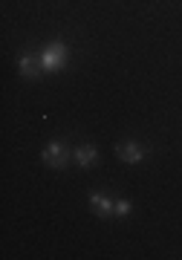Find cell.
I'll return each instance as SVG.
<instances>
[{"label": "cell", "mask_w": 182, "mask_h": 260, "mask_svg": "<svg viewBox=\"0 0 182 260\" xmlns=\"http://www.w3.org/2000/svg\"><path fill=\"white\" fill-rule=\"evenodd\" d=\"M67 58H70V49H67V44H61V41H52V44H49V47L41 52L44 73H58V70H64Z\"/></svg>", "instance_id": "1"}, {"label": "cell", "mask_w": 182, "mask_h": 260, "mask_svg": "<svg viewBox=\"0 0 182 260\" xmlns=\"http://www.w3.org/2000/svg\"><path fill=\"white\" fill-rule=\"evenodd\" d=\"M41 162H46V165L55 168V171H61V168H67V162H70V150H67V145H61V142H49L44 148V153H41Z\"/></svg>", "instance_id": "2"}, {"label": "cell", "mask_w": 182, "mask_h": 260, "mask_svg": "<svg viewBox=\"0 0 182 260\" xmlns=\"http://www.w3.org/2000/svg\"><path fill=\"white\" fill-rule=\"evenodd\" d=\"M18 73L23 75V78H38V75L44 73V61H41V55H32V52L20 55V61H18Z\"/></svg>", "instance_id": "3"}, {"label": "cell", "mask_w": 182, "mask_h": 260, "mask_svg": "<svg viewBox=\"0 0 182 260\" xmlns=\"http://www.w3.org/2000/svg\"><path fill=\"white\" fill-rule=\"evenodd\" d=\"M118 156H122V162H128V165H139V162L145 159V148L133 139L122 142V145H118Z\"/></svg>", "instance_id": "4"}, {"label": "cell", "mask_w": 182, "mask_h": 260, "mask_svg": "<svg viewBox=\"0 0 182 260\" xmlns=\"http://www.w3.org/2000/svg\"><path fill=\"white\" fill-rule=\"evenodd\" d=\"M113 205H116V200H110L107 194H90V208L99 217H113Z\"/></svg>", "instance_id": "5"}, {"label": "cell", "mask_w": 182, "mask_h": 260, "mask_svg": "<svg viewBox=\"0 0 182 260\" xmlns=\"http://www.w3.org/2000/svg\"><path fill=\"white\" fill-rule=\"evenodd\" d=\"M75 162L81 168H93L99 162V150L93 148V145H81V148H75Z\"/></svg>", "instance_id": "6"}, {"label": "cell", "mask_w": 182, "mask_h": 260, "mask_svg": "<svg viewBox=\"0 0 182 260\" xmlns=\"http://www.w3.org/2000/svg\"><path fill=\"white\" fill-rule=\"evenodd\" d=\"M128 214H133L130 200H116V205H113V217H128Z\"/></svg>", "instance_id": "7"}]
</instances>
